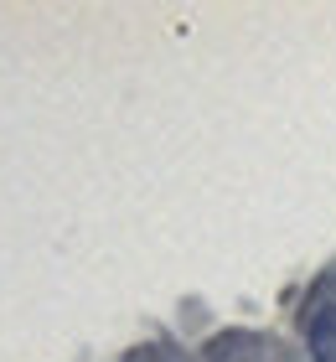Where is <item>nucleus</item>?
I'll list each match as a JSON object with an SVG mask.
<instances>
[{
  "label": "nucleus",
  "mask_w": 336,
  "mask_h": 362,
  "mask_svg": "<svg viewBox=\"0 0 336 362\" xmlns=\"http://www.w3.org/2000/svg\"><path fill=\"white\" fill-rule=\"evenodd\" d=\"M306 341L315 362H336V300H315L306 310Z\"/></svg>",
  "instance_id": "1"
}]
</instances>
